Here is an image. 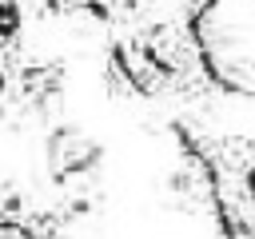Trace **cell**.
Here are the masks:
<instances>
[{
    "instance_id": "cell-1",
    "label": "cell",
    "mask_w": 255,
    "mask_h": 239,
    "mask_svg": "<svg viewBox=\"0 0 255 239\" xmlns=\"http://www.w3.org/2000/svg\"><path fill=\"white\" fill-rule=\"evenodd\" d=\"M0 239H32V235H28L24 227H16V223H4V227H0Z\"/></svg>"
}]
</instances>
